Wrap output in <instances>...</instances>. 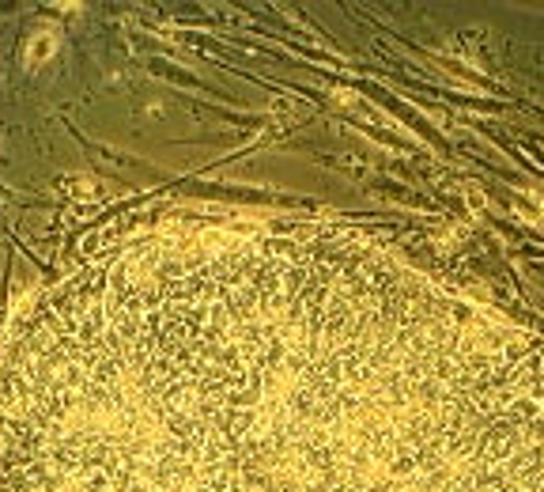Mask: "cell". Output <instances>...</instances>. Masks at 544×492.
Instances as JSON below:
<instances>
[{
  "mask_svg": "<svg viewBox=\"0 0 544 492\" xmlns=\"http://www.w3.org/2000/svg\"><path fill=\"white\" fill-rule=\"evenodd\" d=\"M0 492H544V337L325 224L147 231L15 326Z\"/></svg>",
  "mask_w": 544,
  "mask_h": 492,
  "instance_id": "obj_1",
  "label": "cell"
}]
</instances>
